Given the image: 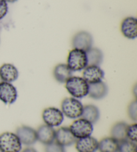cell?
<instances>
[{
    "label": "cell",
    "mask_w": 137,
    "mask_h": 152,
    "mask_svg": "<svg viewBox=\"0 0 137 152\" xmlns=\"http://www.w3.org/2000/svg\"><path fill=\"white\" fill-rule=\"evenodd\" d=\"M73 72L67 64H60L54 67L53 75L55 80L60 83H65L72 77Z\"/></svg>",
    "instance_id": "cell-17"
},
{
    "label": "cell",
    "mask_w": 137,
    "mask_h": 152,
    "mask_svg": "<svg viewBox=\"0 0 137 152\" xmlns=\"http://www.w3.org/2000/svg\"><path fill=\"white\" fill-rule=\"evenodd\" d=\"M67 66L72 72L84 70L87 67L86 51L78 49H73L68 54Z\"/></svg>",
    "instance_id": "cell-4"
},
{
    "label": "cell",
    "mask_w": 137,
    "mask_h": 152,
    "mask_svg": "<svg viewBox=\"0 0 137 152\" xmlns=\"http://www.w3.org/2000/svg\"><path fill=\"white\" fill-rule=\"evenodd\" d=\"M104 77H105V72L100 66H87L84 69L82 74V78L88 84L102 81Z\"/></svg>",
    "instance_id": "cell-10"
},
{
    "label": "cell",
    "mask_w": 137,
    "mask_h": 152,
    "mask_svg": "<svg viewBox=\"0 0 137 152\" xmlns=\"http://www.w3.org/2000/svg\"><path fill=\"white\" fill-rule=\"evenodd\" d=\"M81 118L86 119L92 124H95L99 121L100 112L98 108L94 105H86L83 107Z\"/></svg>",
    "instance_id": "cell-18"
},
{
    "label": "cell",
    "mask_w": 137,
    "mask_h": 152,
    "mask_svg": "<svg viewBox=\"0 0 137 152\" xmlns=\"http://www.w3.org/2000/svg\"><path fill=\"white\" fill-rule=\"evenodd\" d=\"M18 97V91L12 83H0V100L5 104H12Z\"/></svg>",
    "instance_id": "cell-8"
},
{
    "label": "cell",
    "mask_w": 137,
    "mask_h": 152,
    "mask_svg": "<svg viewBox=\"0 0 137 152\" xmlns=\"http://www.w3.org/2000/svg\"><path fill=\"white\" fill-rule=\"evenodd\" d=\"M8 12L7 3L5 0H0V20H2Z\"/></svg>",
    "instance_id": "cell-26"
},
{
    "label": "cell",
    "mask_w": 137,
    "mask_h": 152,
    "mask_svg": "<svg viewBox=\"0 0 137 152\" xmlns=\"http://www.w3.org/2000/svg\"><path fill=\"white\" fill-rule=\"evenodd\" d=\"M136 89H137V87H136V85H135V86H134V88H133V94H134V96H135V97H136V94H137V92H136Z\"/></svg>",
    "instance_id": "cell-28"
},
{
    "label": "cell",
    "mask_w": 137,
    "mask_h": 152,
    "mask_svg": "<svg viewBox=\"0 0 137 152\" xmlns=\"http://www.w3.org/2000/svg\"><path fill=\"white\" fill-rule=\"evenodd\" d=\"M1 82H2V80H1V77H0V83Z\"/></svg>",
    "instance_id": "cell-30"
},
{
    "label": "cell",
    "mask_w": 137,
    "mask_h": 152,
    "mask_svg": "<svg viewBox=\"0 0 137 152\" xmlns=\"http://www.w3.org/2000/svg\"><path fill=\"white\" fill-rule=\"evenodd\" d=\"M127 140L136 143L137 141V124L136 123L128 125L127 131Z\"/></svg>",
    "instance_id": "cell-24"
},
{
    "label": "cell",
    "mask_w": 137,
    "mask_h": 152,
    "mask_svg": "<svg viewBox=\"0 0 137 152\" xmlns=\"http://www.w3.org/2000/svg\"><path fill=\"white\" fill-rule=\"evenodd\" d=\"M119 142L112 137H106L98 142L100 152H118Z\"/></svg>",
    "instance_id": "cell-21"
},
{
    "label": "cell",
    "mask_w": 137,
    "mask_h": 152,
    "mask_svg": "<svg viewBox=\"0 0 137 152\" xmlns=\"http://www.w3.org/2000/svg\"><path fill=\"white\" fill-rule=\"evenodd\" d=\"M65 84L66 89L72 97L81 99L88 94L89 84L82 77L72 76Z\"/></svg>",
    "instance_id": "cell-1"
},
{
    "label": "cell",
    "mask_w": 137,
    "mask_h": 152,
    "mask_svg": "<svg viewBox=\"0 0 137 152\" xmlns=\"http://www.w3.org/2000/svg\"><path fill=\"white\" fill-rule=\"evenodd\" d=\"M128 124L124 121H119L114 124L110 129V135L118 142L127 140V131Z\"/></svg>",
    "instance_id": "cell-19"
},
{
    "label": "cell",
    "mask_w": 137,
    "mask_h": 152,
    "mask_svg": "<svg viewBox=\"0 0 137 152\" xmlns=\"http://www.w3.org/2000/svg\"><path fill=\"white\" fill-rule=\"evenodd\" d=\"M93 42L94 40L91 34L86 31H80L72 37V45L74 49L86 51L92 48Z\"/></svg>",
    "instance_id": "cell-7"
},
{
    "label": "cell",
    "mask_w": 137,
    "mask_h": 152,
    "mask_svg": "<svg viewBox=\"0 0 137 152\" xmlns=\"http://www.w3.org/2000/svg\"><path fill=\"white\" fill-rule=\"evenodd\" d=\"M120 30L123 36L130 39L137 37V20L135 17L126 18L122 21Z\"/></svg>",
    "instance_id": "cell-12"
},
{
    "label": "cell",
    "mask_w": 137,
    "mask_h": 152,
    "mask_svg": "<svg viewBox=\"0 0 137 152\" xmlns=\"http://www.w3.org/2000/svg\"><path fill=\"white\" fill-rule=\"evenodd\" d=\"M22 144L17 135L4 132L0 135V150L2 152H20Z\"/></svg>",
    "instance_id": "cell-3"
},
{
    "label": "cell",
    "mask_w": 137,
    "mask_h": 152,
    "mask_svg": "<svg viewBox=\"0 0 137 152\" xmlns=\"http://www.w3.org/2000/svg\"><path fill=\"white\" fill-rule=\"evenodd\" d=\"M44 152H66L65 147L60 145L56 141L46 145Z\"/></svg>",
    "instance_id": "cell-25"
},
{
    "label": "cell",
    "mask_w": 137,
    "mask_h": 152,
    "mask_svg": "<svg viewBox=\"0 0 137 152\" xmlns=\"http://www.w3.org/2000/svg\"><path fill=\"white\" fill-rule=\"evenodd\" d=\"M84 105L80 101L74 97H66L61 104V111L68 118L76 119L80 118Z\"/></svg>",
    "instance_id": "cell-2"
},
{
    "label": "cell",
    "mask_w": 137,
    "mask_h": 152,
    "mask_svg": "<svg viewBox=\"0 0 137 152\" xmlns=\"http://www.w3.org/2000/svg\"><path fill=\"white\" fill-rule=\"evenodd\" d=\"M75 144L78 152H96L98 149V141L91 135L78 139Z\"/></svg>",
    "instance_id": "cell-13"
},
{
    "label": "cell",
    "mask_w": 137,
    "mask_h": 152,
    "mask_svg": "<svg viewBox=\"0 0 137 152\" xmlns=\"http://www.w3.org/2000/svg\"><path fill=\"white\" fill-rule=\"evenodd\" d=\"M7 3H14L15 1H17L18 0H5Z\"/></svg>",
    "instance_id": "cell-29"
},
{
    "label": "cell",
    "mask_w": 137,
    "mask_h": 152,
    "mask_svg": "<svg viewBox=\"0 0 137 152\" xmlns=\"http://www.w3.org/2000/svg\"><path fill=\"white\" fill-rule=\"evenodd\" d=\"M87 58V66H100L103 61L102 51L97 48H91L86 51Z\"/></svg>",
    "instance_id": "cell-20"
},
{
    "label": "cell",
    "mask_w": 137,
    "mask_h": 152,
    "mask_svg": "<svg viewBox=\"0 0 137 152\" xmlns=\"http://www.w3.org/2000/svg\"><path fill=\"white\" fill-rule=\"evenodd\" d=\"M15 134L20 139L21 144L32 145L37 142L36 130L27 126H21L16 129Z\"/></svg>",
    "instance_id": "cell-9"
},
{
    "label": "cell",
    "mask_w": 137,
    "mask_h": 152,
    "mask_svg": "<svg viewBox=\"0 0 137 152\" xmlns=\"http://www.w3.org/2000/svg\"><path fill=\"white\" fill-rule=\"evenodd\" d=\"M108 88L106 84L102 81L99 82L89 84L88 94L90 97L95 100H100L107 96Z\"/></svg>",
    "instance_id": "cell-15"
},
{
    "label": "cell",
    "mask_w": 137,
    "mask_h": 152,
    "mask_svg": "<svg viewBox=\"0 0 137 152\" xmlns=\"http://www.w3.org/2000/svg\"><path fill=\"white\" fill-rule=\"evenodd\" d=\"M118 152H136V143L128 140L120 142Z\"/></svg>",
    "instance_id": "cell-22"
},
{
    "label": "cell",
    "mask_w": 137,
    "mask_h": 152,
    "mask_svg": "<svg viewBox=\"0 0 137 152\" xmlns=\"http://www.w3.org/2000/svg\"><path fill=\"white\" fill-rule=\"evenodd\" d=\"M70 131L72 132L76 139L90 136L93 132V124L83 118L76 119L70 127Z\"/></svg>",
    "instance_id": "cell-5"
},
{
    "label": "cell",
    "mask_w": 137,
    "mask_h": 152,
    "mask_svg": "<svg viewBox=\"0 0 137 152\" xmlns=\"http://www.w3.org/2000/svg\"><path fill=\"white\" fill-rule=\"evenodd\" d=\"M77 139L74 136L70 127H62L56 131L55 141L64 147L71 146L76 143Z\"/></svg>",
    "instance_id": "cell-11"
},
{
    "label": "cell",
    "mask_w": 137,
    "mask_h": 152,
    "mask_svg": "<svg viewBox=\"0 0 137 152\" xmlns=\"http://www.w3.org/2000/svg\"><path fill=\"white\" fill-rule=\"evenodd\" d=\"M42 119L46 125L50 127H58L64 121V115L62 111L56 107L46 108L42 112Z\"/></svg>",
    "instance_id": "cell-6"
},
{
    "label": "cell",
    "mask_w": 137,
    "mask_h": 152,
    "mask_svg": "<svg viewBox=\"0 0 137 152\" xmlns=\"http://www.w3.org/2000/svg\"><path fill=\"white\" fill-rule=\"evenodd\" d=\"M18 77V70L13 64H4L0 67V77L2 81L12 83L17 80Z\"/></svg>",
    "instance_id": "cell-16"
},
{
    "label": "cell",
    "mask_w": 137,
    "mask_h": 152,
    "mask_svg": "<svg viewBox=\"0 0 137 152\" xmlns=\"http://www.w3.org/2000/svg\"><path fill=\"white\" fill-rule=\"evenodd\" d=\"M36 134L38 141L46 145L55 141L56 130L54 127L44 124L38 127Z\"/></svg>",
    "instance_id": "cell-14"
},
{
    "label": "cell",
    "mask_w": 137,
    "mask_h": 152,
    "mask_svg": "<svg viewBox=\"0 0 137 152\" xmlns=\"http://www.w3.org/2000/svg\"><path fill=\"white\" fill-rule=\"evenodd\" d=\"M0 152H2V151H1V150H0Z\"/></svg>",
    "instance_id": "cell-31"
},
{
    "label": "cell",
    "mask_w": 137,
    "mask_h": 152,
    "mask_svg": "<svg viewBox=\"0 0 137 152\" xmlns=\"http://www.w3.org/2000/svg\"><path fill=\"white\" fill-rule=\"evenodd\" d=\"M21 152H38L36 150H35L34 148H31V147H28L24 149L23 151H21Z\"/></svg>",
    "instance_id": "cell-27"
},
{
    "label": "cell",
    "mask_w": 137,
    "mask_h": 152,
    "mask_svg": "<svg viewBox=\"0 0 137 152\" xmlns=\"http://www.w3.org/2000/svg\"><path fill=\"white\" fill-rule=\"evenodd\" d=\"M127 113L131 120L136 122L137 120V102L136 99L131 102L128 105Z\"/></svg>",
    "instance_id": "cell-23"
}]
</instances>
